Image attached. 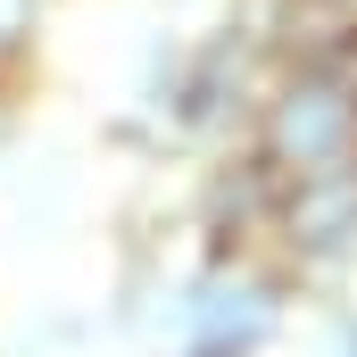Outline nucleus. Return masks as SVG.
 Segmentation results:
<instances>
[]
</instances>
